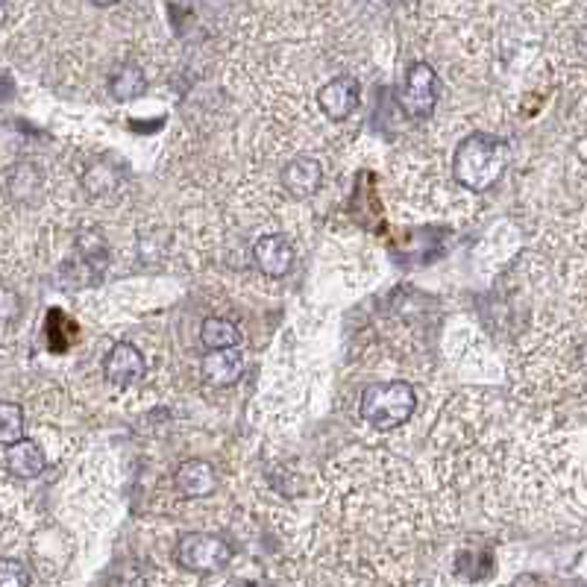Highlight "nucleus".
<instances>
[{"mask_svg":"<svg viewBox=\"0 0 587 587\" xmlns=\"http://www.w3.org/2000/svg\"><path fill=\"white\" fill-rule=\"evenodd\" d=\"M359 97H362V86L356 77H335L317 91V103L323 115L332 121H347L359 109Z\"/></svg>","mask_w":587,"mask_h":587,"instance_id":"39448f33","label":"nucleus"},{"mask_svg":"<svg viewBox=\"0 0 587 587\" xmlns=\"http://www.w3.org/2000/svg\"><path fill=\"white\" fill-rule=\"evenodd\" d=\"M24 438V408L18 403H0V444L9 447Z\"/></svg>","mask_w":587,"mask_h":587,"instance_id":"4468645a","label":"nucleus"},{"mask_svg":"<svg viewBox=\"0 0 587 587\" xmlns=\"http://www.w3.org/2000/svg\"><path fill=\"white\" fill-rule=\"evenodd\" d=\"M21 315V297L12 288H0V323H9Z\"/></svg>","mask_w":587,"mask_h":587,"instance_id":"f3484780","label":"nucleus"},{"mask_svg":"<svg viewBox=\"0 0 587 587\" xmlns=\"http://www.w3.org/2000/svg\"><path fill=\"white\" fill-rule=\"evenodd\" d=\"M89 3H94V6H103V9H106V6H115V3H121V0H89Z\"/></svg>","mask_w":587,"mask_h":587,"instance_id":"412c9836","label":"nucleus"},{"mask_svg":"<svg viewBox=\"0 0 587 587\" xmlns=\"http://www.w3.org/2000/svg\"><path fill=\"white\" fill-rule=\"evenodd\" d=\"M200 341L206 344V350H224V347H238L241 344V332L232 320L226 317H206L200 326Z\"/></svg>","mask_w":587,"mask_h":587,"instance_id":"ddd939ff","label":"nucleus"},{"mask_svg":"<svg viewBox=\"0 0 587 587\" xmlns=\"http://www.w3.org/2000/svg\"><path fill=\"white\" fill-rule=\"evenodd\" d=\"M232 561V549L224 538L209 532L182 535L177 543V564L188 573H218Z\"/></svg>","mask_w":587,"mask_h":587,"instance_id":"7ed1b4c3","label":"nucleus"},{"mask_svg":"<svg viewBox=\"0 0 587 587\" xmlns=\"http://www.w3.org/2000/svg\"><path fill=\"white\" fill-rule=\"evenodd\" d=\"M147 89V77L138 65H121L112 77H109V94L118 100V103H130L141 97Z\"/></svg>","mask_w":587,"mask_h":587,"instance_id":"f8f14e48","label":"nucleus"},{"mask_svg":"<svg viewBox=\"0 0 587 587\" xmlns=\"http://www.w3.org/2000/svg\"><path fill=\"white\" fill-rule=\"evenodd\" d=\"M282 185H285V191L294 194V197H309V194H315L317 188L323 185V168H320V162L309 159V156H300V159L288 162L285 171H282Z\"/></svg>","mask_w":587,"mask_h":587,"instance_id":"9b49d317","label":"nucleus"},{"mask_svg":"<svg viewBox=\"0 0 587 587\" xmlns=\"http://www.w3.org/2000/svg\"><path fill=\"white\" fill-rule=\"evenodd\" d=\"M174 485L182 497L200 499L209 497L218 485V476H215V467L203 458H191V461H182L174 473Z\"/></svg>","mask_w":587,"mask_h":587,"instance_id":"6e6552de","label":"nucleus"},{"mask_svg":"<svg viewBox=\"0 0 587 587\" xmlns=\"http://www.w3.org/2000/svg\"><path fill=\"white\" fill-rule=\"evenodd\" d=\"M77 253L83 256V262L89 265L91 271L103 268L106 265V241L100 232H83L77 238Z\"/></svg>","mask_w":587,"mask_h":587,"instance_id":"2eb2a0df","label":"nucleus"},{"mask_svg":"<svg viewBox=\"0 0 587 587\" xmlns=\"http://www.w3.org/2000/svg\"><path fill=\"white\" fill-rule=\"evenodd\" d=\"M411 118H426L438 103V74L426 62H414L406 74V89L400 97Z\"/></svg>","mask_w":587,"mask_h":587,"instance_id":"20e7f679","label":"nucleus"},{"mask_svg":"<svg viewBox=\"0 0 587 587\" xmlns=\"http://www.w3.org/2000/svg\"><path fill=\"white\" fill-rule=\"evenodd\" d=\"M417 397L408 382H382V385H367L359 400L362 417L376 429H397L408 423L414 414Z\"/></svg>","mask_w":587,"mask_h":587,"instance_id":"f03ea898","label":"nucleus"},{"mask_svg":"<svg viewBox=\"0 0 587 587\" xmlns=\"http://www.w3.org/2000/svg\"><path fill=\"white\" fill-rule=\"evenodd\" d=\"M253 262L265 276H285L294 268V247L285 235H265L253 244Z\"/></svg>","mask_w":587,"mask_h":587,"instance_id":"0eeeda50","label":"nucleus"},{"mask_svg":"<svg viewBox=\"0 0 587 587\" xmlns=\"http://www.w3.org/2000/svg\"><path fill=\"white\" fill-rule=\"evenodd\" d=\"M508 165L505 141L488 133L467 136L452 153V177L467 191H488Z\"/></svg>","mask_w":587,"mask_h":587,"instance_id":"f257e3e1","label":"nucleus"},{"mask_svg":"<svg viewBox=\"0 0 587 587\" xmlns=\"http://www.w3.org/2000/svg\"><path fill=\"white\" fill-rule=\"evenodd\" d=\"M109 185H115V177H106V168H91L89 174H86V188L94 191V194L109 188Z\"/></svg>","mask_w":587,"mask_h":587,"instance_id":"a211bd4d","label":"nucleus"},{"mask_svg":"<svg viewBox=\"0 0 587 587\" xmlns=\"http://www.w3.org/2000/svg\"><path fill=\"white\" fill-rule=\"evenodd\" d=\"M33 582L27 567L12 558H0V587H27Z\"/></svg>","mask_w":587,"mask_h":587,"instance_id":"dca6fc26","label":"nucleus"},{"mask_svg":"<svg viewBox=\"0 0 587 587\" xmlns=\"http://www.w3.org/2000/svg\"><path fill=\"white\" fill-rule=\"evenodd\" d=\"M12 94H15V83H12V77L0 71V103H3V100H9Z\"/></svg>","mask_w":587,"mask_h":587,"instance_id":"6ab92c4d","label":"nucleus"},{"mask_svg":"<svg viewBox=\"0 0 587 587\" xmlns=\"http://www.w3.org/2000/svg\"><path fill=\"white\" fill-rule=\"evenodd\" d=\"M543 579H538V576H517L514 579V585H541Z\"/></svg>","mask_w":587,"mask_h":587,"instance_id":"aec40b11","label":"nucleus"},{"mask_svg":"<svg viewBox=\"0 0 587 587\" xmlns=\"http://www.w3.org/2000/svg\"><path fill=\"white\" fill-rule=\"evenodd\" d=\"M203 379L215 388H229L244 376V356L235 347H224V350H209V356L200 364Z\"/></svg>","mask_w":587,"mask_h":587,"instance_id":"1a4fd4ad","label":"nucleus"},{"mask_svg":"<svg viewBox=\"0 0 587 587\" xmlns=\"http://www.w3.org/2000/svg\"><path fill=\"white\" fill-rule=\"evenodd\" d=\"M3 21H6V0H0V27H3Z\"/></svg>","mask_w":587,"mask_h":587,"instance_id":"4be33fe9","label":"nucleus"},{"mask_svg":"<svg viewBox=\"0 0 587 587\" xmlns=\"http://www.w3.org/2000/svg\"><path fill=\"white\" fill-rule=\"evenodd\" d=\"M144 370H147V364H144V356H141V350L133 347V344H115L112 350H109V356H106V362H103V373H106V379L112 382V385H118V388H130V385H136L144 379Z\"/></svg>","mask_w":587,"mask_h":587,"instance_id":"423d86ee","label":"nucleus"},{"mask_svg":"<svg viewBox=\"0 0 587 587\" xmlns=\"http://www.w3.org/2000/svg\"><path fill=\"white\" fill-rule=\"evenodd\" d=\"M45 464V450L30 438H18L6 450V470L18 479H36L39 473H45Z\"/></svg>","mask_w":587,"mask_h":587,"instance_id":"9d476101","label":"nucleus"}]
</instances>
